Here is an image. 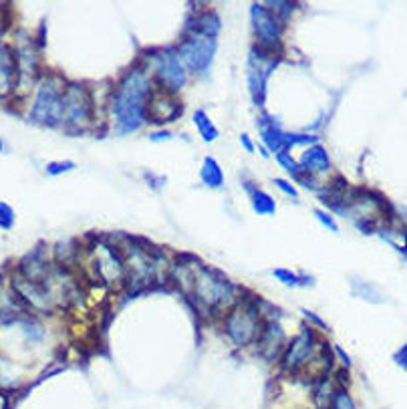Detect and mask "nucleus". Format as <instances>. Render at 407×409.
<instances>
[{"mask_svg": "<svg viewBox=\"0 0 407 409\" xmlns=\"http://www.w3.org/2000/svg\"><path fill=\"white\" fill-rule=\"evenodd\" d=\"M153 93L156 85L145 65H134L121 75L109 95V117L115 134H136L147 123V105Z\"/></svg>", "mask_w": 407, "mask_h": 409, "instance_id": "nucleus-1", "label": "nucleus"}, {"mask_svg": "<svg viewBox=\"0 0 407 409\" xmlns=\"http://www.w3.org/2000/svg\"><path fill=\"white\" fill-rule=\"evenodd\" d=\"M186 293L192 295L196 305L208 312H218L224 308L230 310L238 303L236 286L222 274L202 269V267H196V269L188 267Z\"/></svg>", "mask_w": 407, "mask_h": 409, "instance_id": "nucleus-2", "label": "nucleus"}, {"mask_svg": "<svg viewBox=\"0 0 407 409\" xmlns=\"http://www.w3.org/2000/svg\"><path fill=\"white\" fill-rule=\"evenodd\" d=\"M65 83L57 75H47L34 91L31 119L45 127H63V93Z\"/></svg>", "mask_w": 407, "mask_h": 409, "instance_id": "nucleus-3", "label": "nucleus"}, {"mask_svg": "<svg viewBox=\"0 0 407 409\" xmlns=\"http://www.w3.org/2000/svg\"><path fill=\"white\" fill-rule=\"evenodd\" d=\"M264 317L252 301H240L224 317V335L236 347L258 343L264 329Z\"/></svg>", "mask_w": 407, "mask_h": 409, "instance_id": "nucleus-4", "label": "nucleus"}, {"mask_svg": "<svg viewBox=\"0 0 407 409\" xmlns=\"http://www.w3.org/2000/svg\"><path fill=\"white\" fill-rule=\"evenodd\" d=\"M149 63L145 65L151 79H153V85L162 91V93H170L175 95L177 91H182L188 83V73L182 65L175 49L166 47V49H158V51H151L147 55Z\"/></svg>", "mask_w": 407, "mask_h": 409, "instance_id": "nucleus-5", "label": "nucleus"}, {"mask_svg": "<svg viewBox=\"0 0 407 409\" xmlns=\"http://www.w3.org/2000/svg\"><path fill=\"white\" fill-rule=\"evenodd\" d=\"M93 91L83 83H67L63 93V127L71 132H87L93 125Z\"/></svg>", "mask_w": 407, "mask_h": 409, "instance_id": "nucleus-6", "label": "nucleus"}, {"mask_svg": "<svg viewBox=\"0 0 407 409\" xmlns=\"http://www.w3.org/2000/svg\"><path fill=\"white\" fill-rule=\"evenodd\" d=\"M218 42L216 38H206V36H196V34H186L180 45L175 47V53L182 61L188 75L202 77L206 75L216 57Z\"/></svg>", "mask_w": 407, "mask_h": 409, "instance_id": "nucleus-7", "label": "nucleus"}, {"mask_svg": "<svg viewBox=\"0 0 407 409\" xmlns=\"http://www.w3.org/2000/svg\"><path fill=\"white\" fill-rule=\"evenodd\" d=\"M250 27H252V33H254V47L256 49H260L269 55L280 53L284 25L272 14L262 2L250 4Z\"/></svg>", "mask_w": 407, "mask_h": 409, "instance_id": "nucleus-8", "label": "nucleus"}, {"mask_svg": "<svg viewBox=\"0 0 407 409\" xmlns=\"http://www.w3.org/2000/svg\"><path fill=\"white\" fill-rule=\"evenodd\" d=\"M89 262L97 278L109 286H119L127 280V269L123 254L109 242H95L89 250Z\"/></svg>", "mask_w": 407, "mask_h": 409, "instance_id": "nucleus-9", "label": "nucleus"}, {"mask_svg": "<svg viewBox=\"0 0 407 409\" xmlns=\"http://www.w3.org/2000/svg\"><path fill=\"white\" fill-rule=\"evenodd\" d=\"M278 59L269 55L260 49H252L248 57V91L252 101L262 107L267 101V89H269V77L276 67Z\"/></svg>", "mask_w": 407, "mask_h": 409, "instance_id": "nucleus-10", "label": "nucleus"}, {"mask_svg": "<svg viewBox=\"0 0 407 409\" xmlns=\"http://www.w3.org/2000/svg\"><path fill=\"white\" fill-rule=\"evenodd\" d=\"M121 254H123V260H125L127 278L134 284L147 286V284L156 282V278L160 274V271H158L160 260L156 258L153 252H149L141 244H127Z\"/></svg>", "mask_w": 407, "mask_h": 409, "instance_id": "nucleus-11", "label": "nucleus"}, {"mask_svg": "<svg viewBox=\"0 0 407 409\" xmlns=\"http://www.w3.org/2000/svg\"><path fill=\"white\" fill-rule=\"evenodd\" d=\"M317 357L319 355H317L314 333L308 327H303V333H299L297 337H293L286 343L282 355H280V367L288 373H297V371L308 367Z\"/></svg>", "mask_w": 407, "mask_h": 409, "instance_id": "nucleus-12", "label": "nucleus"}, {"mask_svg": "<svg viewBox=\"0 0 407 409\" xmlns=\"http://www.w3.org/2000/svg\"><path fill=\"white\" fill-rule=\"evenodd\" d=\"M182 115V103L177 101L175 95L170 93H153L151 101L147 105V121L164 125L171 123Z\"/></svg>", "mask_w": 407, "mask_h": 409, "instance_id": "nucleus-13", "label": "nucleus"}, {"mask_svg": "<svg viewBox=\"0 0 407 409\" xmlns=\"http://www.w3.org/2000/svg\"><path fill=\"white\" fill-rule=\"evenodd\" d=\"M256 125H258V134L262 139V147L269 149V153L271 151L278 153L284 147V136H286L280 121L276 117H272L271 113L262 111L256 119Z\"/></svg>", "mask_w": 407, "mask_h": 409, "instance_id": "nucleus-14", "label": "nucleus"}, {"mask_svg": "<svg viewBox=\"0 0 407 409\" xmlns=\"http://www.w3.org/2000/svg\"><path fill=\"white\" fill-rule=\"evenodd\" d=\"M299 168H301V175L314 177V179H317V175L331 171L333 162H331V158H329V151H327L323 145L317 143V145L306 147L305 153H303L301 160H299Z\"/></svg>", "mask_w": 407, "mask_h": 409, "instance_id": "nucleus-15", "label": "nucleus"}, {"mask_svg": "<svg viewBox=\"0 0 407 409\" xmlns=\"http://www.w3.org/2000/svg\"><path fill=\"white\" fill-rule=\"evenodd\" d=\"M286 335H284V329L276 323V321H267L264 323V329L260 333V339H258V347H260V353L272 361L276 357L282 355L284 347H286Z\"/></svg>", "mask_w": 407, "mask_h": 409, "instance_id": "nucleus-16", "label": "nucleus"}, {"mask_svg": "<svg viewBox=\"0 0 407 409\" xmlns=\"http://www.w3.org/2000/svg\"><path fill=\"white\" fill-rule=\"evenodd\" d=\"M186 34H196L206 38H216L222 31V18L214 10H204L198 14H192L186 23Z\"/></svg>", "mask_w": 407, "mask_h": 409, "instance_id": "nucleus-17", "label": "nucleus"}, {"mask_svg": "<svg viewBox=\"0 0 407 409\" xmlns=\"http://www.w3.org/2000/svg\"><path fill=\"white\" fill-rule=\"evenodd\" d=\"M18 81V69L14 53L8 47H2L0 51V99L8 97Z\"/></svg>", "mask_w": 407, "mask_h": 409, "instance_id": "nucleus-18", "label": "nucleus"}, {"mask_svg": "<svg viewBox=\"0 0 407 409\" xmlns=\"http://www.w3.org/2000/svg\"><path fill=\"white\" fill-rule=\"evenodd\" d=\"M27 307L23 303V299L18 297V293L14 290L12 282L6 284L0 278V321H12L21 314V310Z\"/></svg>", "mask_w": 407, "mask_h": 409, "instance_id": "nucleus-19", "label": "nucleus"}, {"mask_svg": "<svg viewBox=\"0 0 407 409\" xmlns=\"http://www.w3.org/2000/svg\"><path fill=\"white\" fill-rule=\"evenodd\" d=\"M200 182H202L206 188H210V190L224 188L226 177H224V170H222V166L218 164L216 158H212V156L204 158L202 168H200Z\"/></svg>", "mask_w": 407, "mask_h": 409, "instance_id": "nucleus-20", "label": "nucleus"}, {"mask_svg": "<svg viewBox=\"0 0 407 409\" xmlns=\"http://www.w3.org/2000/svg\"><path fill=\"white\" fill-rule=\"evenodd\" d=\"M246 190H248V196H250L252 210L258 216H274L276 214V200L272 198L271 194H267L264 190L250 186V184H246Z\"/></svg>", "mask_w": 407, "mask_h": 409, "instance_id": "nucleus-21", "label": "nucleus"}, {"mask_svg": "<svg viewBox=\"0 0 407 409\" xmlns=\"http://www.w3.org/2000/svg\"><path fill=\"white\" fill-rule=\"evenodd\" d=\"M194 125L198 129V134L206 143H214L220 137V129L216 127V123L210 119V115L204 109H196L194 111Z\"/></svg>", "mask_w": 407, "mask_h": 409, "instance_id": "nucleus-22", "label": "nucleus"}, {"mask_svg": "<svg viewBox=\"0 0 407 409\" xmlns=\"http://www.w3.org/2000/svg\"><path fill=\"white\" fill-rule=\"evenodd\" d=\"M272 276H274V278H276L278 282H282L284 286H288V288L310 286V284L314 282V280H312V276L293 273L291 269H274V271H272Z\"/></svg>", "mask_w": 407, "mask_h": 409, "instance_id": "nucleus-23", "label": "nucleus"}, {"mask_svg": "<svg viewBox=\"0 0 407 409\" xmlns=\"http://www.w3.org/2000/svg\"><path fill=\"white\" fill-rule=\"evenodd\" d=\"M264 6L271 10L272 14H274L282 25L293 16V10L297 8V4H293V2H267Z\"/></svg>", "mask_w": 407, "mask_h": 409, "instance_id": "nucleus-24", "label": "nucleus"}, {"mask_svg": "<svg viewBox=\"0 0 407 409\" xmlns=\"http://www.w3.org/2000/svg\"><path fill=\"white\" fill-rule=\"evenodd\" d=\"M276 162H278V166L282 168V170H286L291 175H295L297 179L301 177V168H299V162L291 156V151H286V149H282V151H278L276 153Z\"/></svg>", "mask_w": 407, "mask_h": 409, "instance_id": "nucleus-25", "label": "nucleus"}, {"mask_svg": "<svg viewBox=\"0 0 407 409\" xmlns=\"http://www.w3.org/2000/svg\"><path fill=\"white\" fill-rule=\"evenodd\" d=\"M329 409H357V406H355L353 397L349 395V391L345 387H339L333 393V399H331Z\"/></svg>", "mask_w": 407, "mask_h": 409, "instance_id": "nucleus-26", "label": "nucleus"}, {"mask_svg": "<svg viewBox=\"0 0 407 409\" xmlns=\"http://www.w3.org/2000/svg\"><path fill=\"white\" fill-rule=\"evenodd\" d=\"M14 226V210L8 204L0 202V228L10 230Z\"/></svg>", "mask_w": 407, "mask_h": 409, "instance_id": "nucleus-27", "label": "nucleus"}, {"mask_svg": "<svg viewBox=\"0 0 407 409\" xmlns=\"http://www.w3.org/2000/svg\"><path fill=\"white\" fill-rule=\"evenodd\" d=\"M272 184H274L282 194H286L288 198H293V200H297V198H299V192H297V188H295V184H293V182L282 179V177H274V179H272Z\"/></svg>", "mask_w": 407, "mask_h": 409, "instance_id": "nucleus-28", "label": "nucleus"}, {"mask_svg": "<svg viewBox=\"0 0 407 409\" xmlns=\"http://www.w3.org/2000/svg\"><path fill=\"white\" fill-rule=\"evenodd\" d=\"M314 214V218L327 228V230H331V232H339V226H337V222H335V218L331 216V214H327V212H323V210H314L312 212Z\"/></svg>", "mask_w": 407, "mask_h": 409, "instance_id": "nucleus-29", "label": "nucleus"}, {"mask_svg": "<svg viewBox=\"0 0 407 409\" xmlns=\"http://www.w3.org/2000/svg\"><path fill=\"white\" fill-rule=\"evenodd\" d=\"M71 170H75V162H53V164L47 166L49 175H61V173H67Z\"/></svg>", "mask_w": 407, "mask_h": 409, "instance_id": "nucleus-30", "label": "nucleus"}, {"mask_svg": "<svg viewBox=\"0 0 407 409\" xmlns=\"http://www.w3.org/2000/svg\"><path fill=\"white\" fill-rule=\"evenodd\" d=\"M303 314H305L306 319H310V321H312V325H317L319 329H327V325L323 323V319H319V317H317V314H312L310 310H303Z\"/></svg>", "mask_w": 407, "mask_h": 409, "instance_id": "nucleus-31", "label": "nucleus"}, {"mask_svg": "<svg viewBox=\"0 0 407 409\" xmlns=\"http://www.w3.org/2000/svg\"><path fill=\"white\" fill-rule=\"evenodd\" d=\"M171 132H153L149 134V141H166V139H171Z\"/></svg>", "mask_w": 407, "mask_h": 409, "instance_id": "nucleus-32", "label": "nucleus"}, {"mask_svg": "<svg viewBox=\"0 0 407 409\" xmlns=\"http://www.w3.org/2000/svg\"><path fill=\"white\" fill-rule=\"evenodd\" d=\"M240 141H242V145H244V149L248 151V153H254V149H256V145L252 143V139L246 136V134H242L240 136Z\"/></svg>", "mask_w": 407, "mask_h": 409, "instance_id": "nucleus-33", "label": "nucleus"}, {"mask_svg": "<svg viewBox=\"0 0 407 409\" xmlns=\"http://www.w3.org/2000/svg\"><path fill=\"white\" fill-rule=\"evenodd\" d=\"M395 361H397V363H399V365H402V367L407 371V345L402 349V351H399V353H397Z\"/></svg>", "mask_w": 407, "mask_h": 409, "instance_id": "nucleus-34", "label": "nucleus"}, {"mask_svg": "<svg viewBox=\"0 0 407 409\" xmlns=\"http://www.w3.org/2000/svg\"><path fill=\"white\" fill-rule=\"evenodd\" d=\"M2 47H4V45H2V33H0V51H2Z\"/></svg>", "mask_w": 407, "mask_h": 409, "instance_id": "nucleus-35", "label": "nucleus"}, {"mask_svg": "<svg viewBox=\"0 0 407 409\" xmlns=\"http://www.w3.org/2000/svg\"><path fill=\"white\" fill-rule=\"evenodd\" d=\"M2 147H4V143H2V139H0V153H2Z\"/></svg>", "mask_w": 407, "mask_h": 409, "instance_id": "nucleus-36", "label": "nucleus"}]
</instances>
